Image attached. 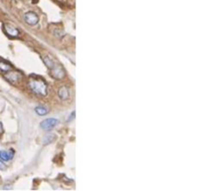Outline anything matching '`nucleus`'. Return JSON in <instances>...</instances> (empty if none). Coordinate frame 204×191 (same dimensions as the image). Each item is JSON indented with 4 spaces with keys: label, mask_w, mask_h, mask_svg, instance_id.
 Listing matches in <instances>:
<instances>
[{
    "label": "nucleus",
    "mask_w": 204,
    "mask_h": 191,
    "mask_svg": "<svg viewBox=\"0 0 204 191\" xmlns=\"http://www.w3.org/2000/svg\"><path fill=\"white\" fill-rule=\"evenodd\" d=\"M50 70H51V76L57 80L63 79L65 77V75H66V72H65L64 68L62 66H60V65L55 64V66L52 69H50Z\"/></svg>",
    "instance_id": "obj_3"
},
{
    "label": "nucleus",
    "mask_w": 204,
    "mask_h": 191,
    "mask_svg": "<svg viewBox=\"0 0 204 191\" xmlns=\"http://www.w3.org/2000/svg\"><path fill=\"white\" fill-rule=\"evenodd\" d=\"M58 96H59V98L62 101H66L70 97V89L66 86L61 87L59 91H58Z\"/></svg>",
    "instance_id": "obj_7"
},
{
    "label": "nucleus",
    "mask_w": 204,
    "mask_h": 191,
    "mask_svg": "<svg viewBox=\"0 0 204 191\" xmlns=\"http://www.w3.org/2000/svg\"><path fill=\"white\" fill-rule=\"evenodd\" d=\"M29 88L32 92L39 97H46L48 94V87L47 84L42 79L31 78L29 80Z\"/></svg>",
    "instance_id": "obj_1"
},
{
    "label": "nucleus",
    "mask_w": 204,
    "mask_h": 191,
    "mask_svg": "<svg viewBox=\"0 0 204 191\" xmlns=\"http://www.w3.org/2000/svg\"><path fill=\"white\" fill-rule=\"evenodd\" d=\"M4 168H5V165H4V163L1 161V159H0V169H2V170H3Z\"/></svg>",
    "instance_id": "obj_13"
},
{
    "label": "nucleus",
    "mask_w": 204,
    "mask_h": 191,
    "mask_svg": "<svg viewBox=\"0 0 204 191\" xmlns=\"http://www.w3.org/2000/svg\"><path fill=\"white\" fill-rule=\"evenodd\" d=\"M11 65L7 64V63L5 62H2V61H0V71L3 72V73H6V72L10 71L11 70Z\"/></svg>",
    "instance_id": "obj_10"
},
{
    "label": "nucleus",
    "mask_w": 204,
    "mask_h": 191,
    "mask_svg": "<svg viewBox=\"0 0 204 191\" xmlns=\"http://www.w3.org/2000/svg\"><path fill=\"white\" fill-rule=\"evenodd\" d=\"M43 60H44V63L46 64V66L48 67L49 69H52L54 66H55V63H54V61L52 60L50 57H48V56H45V57L43 58Z\"/></svg>",
    "instance_id": "obj_11"
},
{
    "label": "nucleus",
    "mask_w": 204,
    "mask_h": 191,
    "mask_svg": "<svg viewBox=\"0 0 204 191\" xmlns=\"http://www.w3.org/2000/svg\"><path fill=\"white\" fill-rule=\"evenodd\" d=\"M4 29H5L6 33L11 37H17L19 35V30L15 26L11 25V24H5L4 25Z\"/></svg>",
    "instance_id": "obj_8"
},
{
    "label": "nucleus",
    "mask_w": 204,
    "mask_h": 191,
    "mask_svg": "<svg viewBox=\"0 0 204 191\" xmlns=\"http://www.w3.org/2000/svg\"><path fill=\"white\" fill-rule=\"evenodd\" d=\"M15 154V151L13 149L10 150H0V159L3 161H9L13 158Z\"/></svg>",
    "instance_id": "obj_6"
},
{
    "label": "nucleus",
    "mask_w": 204,
    "mask_h": 191,
    "mask_svg": "<svg viewBox=\"0 0 204 191\" xmlns=\"http://www.w3.org/2000/svg\"><path fill=\"white\" fill-rule=\"evenodd\" d=\"M57 123H58L57 119H47L40 123V127L43 131H50L53 127H55L57 125Z\"/></svg>",
    "instance_id": "obj_4"
},
{
    "label": "nucleus",
    "mask_w": 204,
    "mask_h": 191,
    "mask_svg": "<svg viewBox=\"0 0 204 191\" xmlns=\"http://www.w3.org/2000/svg\"><path fill=\"white\" fill-rule=\"evenodd\" d=\"M35 112L39 116H45V114H48V108L46 107H43V106H38L35 108Z\"/></svg>",
    "instance_id": "obj_9"
},
{
    "label": "nucleus",
    "mask_w": 204,
    "mask_h": 191,
    "mask_svg": "<svg viewBox=\"0 0 204 191\" xmlns=\"http://www.w3.org/2000/svg\"><path fill=\"white\" fill-rule=\"evenodd\" d=\"M54 138H55L54 134H48V135L44 138V140H43V144H49V143H51L52 142H53Z\"/></svg>",
    "instance_id": "obj_12"
},
{
    "label": "nucleus",
    "mask_w": 204,
    "mask_h": 191,
    "mask_svg": "<svg viewBox=\"0 0 204 191\" xmlns=\"http://www.w3.org/2000/svg\"><path fill=\"white\" fill-rule=\"evenodd\" d=\"M4 77H5V79L7 80L8 82H10V83L12 84H16L17 82H19L22 79V75L16 71L6 72V73L4 74Z\"/></svg>",
    "instance_id": "obj_2"
},
{
    "label": "nucleus",
    "mask_w": 204,
    "mask_h": 191,
    "mask_svg": "<svg viewBox=\"0 0 204 191\" xmlns=\"http://www.w3.org/2000/svg\"><path fill=\"white\" fill-rule=\"evenodd\" d=\"M24 19H25V22L31 26L36 25L39 20L38 15H37L35 12H32V11L26 13V14L24 15Z\"/></svg>",
    "instance_id": "obj_5"
}]
</instances>
